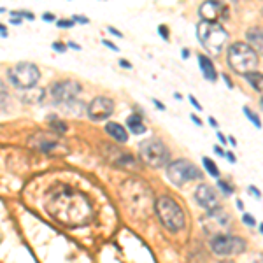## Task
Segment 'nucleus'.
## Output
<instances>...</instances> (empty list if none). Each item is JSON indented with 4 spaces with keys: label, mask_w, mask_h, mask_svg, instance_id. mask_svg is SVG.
<instances>
[{
    "label": "nucleus",
    "mask_w": 263,
    "mask_h": 263,
    "mask_svg": "<svg viewBox=\"0 0 263 263\" xmlns=\"http://www.w3.org/2000/svg\"><path fill=\"white\" fill-rule=\"evenodd\" d=\"M246 41L258 54H263V28H251L246 32Z\"/></svg>",
    "instance_id": "obj_14"
},
{
    "label": "nucleus",
    "mask_w": 263,
    "mask_h": 263,
    "mask_svg": "<svg viewBox=\"0 0 263 263\" xmlns=\"http://www.w3.org/2000/svg\"><path fill=\"white\" fill-rule=\"evenodd\" d=\"M190 102H192V104L195 105V107H197V109H198V111H200V109H202V105H200V104H198V102H197V99H195V97H193V95H190Z\"/></svg>",
    "instance_id": "obj_30"
},
{
    "label": "nucleus",
    "mask_w": 263,
    "mask_h": 263,
    "mask_svg": "<svg viewBox=\"0 0 263 263\" xmlns=\"http://www.w3.org/2000/svg\"><path fill=\"white\" fill-rule=\"evenodd\" d=\"M153 102H155V105H156V107H158V109H162V111L165 109V105H163V104H160L158 100H153Z\"/></svg>",
    "instance_id": "obj_37"
},
{
    "label": "nucleus",
    "mask_w": 263,
    "mask_h": 263,
    "mask_svg": "<svg viewBox=\"0 0 263 263\" xmlns=\"http://www.w3.org/2000/svg\"><path fill=\"white\" fill-rule=\"evenodd\" d=\"M246 79H248L249 84H251L254 90L263 93V74H260V72H253V74L246 76Z\"/></svg>",
    "instance_id": "obj_18"
},
{
    "label": "nucleus",
    "mask_w": 263,
    "mask_h": 263,
    "mask_svg": "<svg viewBox=\"0 0 263 263\" xmlns=\"http://www.w3.org/2000/svg\"><path fill=\"white\" fill-rule=\"evenodd\" d=\"M218 186H219V188H221L223 192L227 193V195L233 193V188H232V186H228V182H224V181H218Z\"/></svg>",
    "instance_id": "obj_21"
},
{
    "label": "nucleus",
    "mask_w": 263,
    "mask_h": 263,
    "mask_svg": "<svg viewBox=\"0 0 263 263\" xmlns=\"http://www.w3.org/2000/svg\"><path fill=\"white\" fill-rule=\"evenodd\" d=\"M105 130H107V134L112 135L118 142H126V141H128V134H126L125 128H123L120 123H112V121L107 123V125H105Z\"/></svg>",
    "instance_id": "obj_16"
},
{
    "label": "nucleus",
    "mask_w": 263,
    "mask_h": 263,
    "mask_svg": "<svg viewBox=\"0 0 263 263\" xmlns=\"http://www.w3.org/2000/svg\"><path fill=\"white\" fill-rule=\"evenodd\" d=\"M254 263H263V256L260 258V260H258V261H254Z\"/></svg>",
    "instance_id": "obj_45"
},
{
    "label": "nucleus",
    "mask_w": 263,
    "mask_h": 263,
    "mask_svg": "<svg viewBox=\"0 0 263 263\" xmlns=\"http://www.w3.org/2000/svg\"><path fill=\"white\" fill-rule=\"evenodd\" d=\"M198 63H200V69H202L203 78L209 79V81H216L218 74H216V69H214V65H213V62H211L207 57L200 54V57H198Z\"/></svg>",
    "instance_id": "obj_15"
},
{
    "label": "nucleus",
    "mask_w": 263,
    "mask_h": 263,
    "mask_svg": "<svg viewBox=\"0 0 263 263\" xmlns=\"http://www.w3.org/2000/svg\"><path fill=\"white\" fill-rule=\"evenodd\" d=\"M218 139H219V141H221L223 144H224V142H227V137H224V135H223V134H218Z\"/></svg>",
    "instance_id": "obj_40"
},
{
    "label": "nucleus",
    "mask_w": 263,
    "mask_h": 263,
    "mask_svg": "<svg viewBox=\"0 0 263 263\" xmlns=\"http://www.w3.org/2000/svg\"><path fill=\"white\" fill-rule=\"evenodd\" d=\"M126 125H128V128L134 134H144L146 132V125L142 123V118L139 114H132L128 120H126Z\"/></svg>",
    "instance_id": "obj_17"
},
{
    "label": "nucleus",
    "mask_w": 263,
    "mask_h": 263,
    "mask_svg": "<svg viewBox=\"0 0 263 263\" xmlns=\"http://www.w3.org/2000/svg\"><path fill=\"white\" fill-rule=\"evenodd\" d=\"M42 20H44V21H54V16L49 14V12H46V14L42 16Z\"/></svg>",
    "instance_id": "obj_33"
},
{
    "label": "nucleus",
    "mask_w": 263,
    "mask_h": 263,
    "mask_svg": "<svg viewBox=\"0 0 263 263\" xmlns=\"http://www.w3.org/2000/svg\"><path fill=\"white\" fill-rule=\"evenodd\" d=\"M114 111V102L107 97H97L95 100H91L90 107H88V116L93 121H102L105 118H109Z\"/></svg>",
    "instance_id": "obj_11"
},
{
    "label": "nucleus",
    "mask_w": 263,
    "mask_h": 263,
    "mask_svg": "<svg viewBox=\"0 0 263 263\" xmlns=\"http://www.w3.org/2000/svg\"><path fill=\"white\" fill-rule=\"evenodd\" d=\"M53 49H54V51H58V53H65L67 46H65V44H62V42H54V44H53Z\"/></svg>",
    "instance_id": "obj_25"
},
{
    "label": "nucleus",
    "mask_w": 263,
    "mask_h": 263,
    "mask_svg": "<svg viewBox=\"0 0 263 263\" xmlns=\"http://www.w3.org/2000/svg\"><path fill=\"white\" fill-rule=\"evenodd\" d=\"M102 44H104V46H107V48H109V49H112V51H118V48L112 44L111 41H102Z\"/></svg>",
    "instance_id": "obj_29"
},
{
    "label": "nucleus",
    "mask_w": 263,
    "mask_h": 263,
    "mask_svg": "<svg viewBox=\"0 0 263 263\" xmlns=\"http://www.w3.org/2000/svg\"><path fill=\"white\" fill-rule=\"evenodd\" d=\"M0 30H2V32H0V33H2V37H7V30H6V27H4V25L0 27Z\"/></svg>",
    "instance_id": "obj_39"
},
{
    "label": "nucleus",
    "mask_w": 263,
    "mask_h": 263,
    "mask_svg": "<svg viewBox=\"0 0 263 263\" xmlns=\"http://www.w3.org/2000/svg\"><path fill=\"white\" fill-rule=\"evenodd\" d=\"M203 167L207 168V172H209L213 177H219V171H218V167H216V165H214L213 160H209V158H203Z\"/></svg>",
    "instance_id": "obj_19"
},
{
    "label": "nucleus",
    "mask_w": 263,
    "mask_h": 263,
    "mask_svg": "<svg viewBox=\"0 0 263 263\" xmlns=\"http://www.w3.org/2000/svg\"><path fill=\"white\" fill-rule=\"evenodd\" d=\"M228 65L237 74H253L258 67V53L246 42H235L228 49Z\"/></svg>",
    "instance_id": "obj_3"
},
{
    "label": "nucleus",
    "mask_w": 263,
    "mask_h": 263,
    "mask_svg": "<svg viewBox=\"0 0 263 263\" xmlns=\"http://www.w3.org/2000/svg\"><path fill=\"white\" fill-rule=\"evenodd\" d=\"M46 211L67 227H84L93 219V207L86 195L70 186H62L49 195Z\"/></svg>",
    "instance_id": "obj_1"
},
{
    "label": "nucleus",
    "mask_w": 263,
    "mask_h": 263,
    "mask_svg": "<svg viewBox=\"0 0 263 263\" xmlns=\"http://www.w3.org/2000/svg\"><path fill=\"white\" fill-rule=\"evenodd\" d=\"M227 160L228 162H232V163H235L237 160H235V155H232V153H227Z\"/></svg>",
    "instance_id": "obj_34"
},
{
    "label": "nucleus",
    "mask_w": 263,
    "mask_h": 263,
    "mask_svg": "<svg viewBox=\"0 0 263 263\" xmlns=\"http://www.w3.org/2000/svg\"><path fill=\"white\" fill-rule=\"evenodd\" d=\"M223 6L219 2H214V0H209V2H203L200 6V16L202 21H213V23H218V16L221 12Z\"/></svg>",
    "instance_id": "obj_13"
},
{
    "label": "nucleus",
    "mask_w": 263,
    "mask_h": 263,
    "mask_svg": "<svg viewBox=\"0 0 263 263\" xmlns=\"http://www.w3.org/2000/svg\"><path fill=\"white\" fill-rule=\"evenodd\" d=\"M51 123H53V126L57 128L58 132H65L67 130V126H65V123H62V121H57L54 118H51Z\"/></svg>",
    "instance_id": "obj_22"
},
{
    "label": "nucleus",
    "mask_w": 263,
    "mask_h": 263,
    "mask_svg": "<svg viewBox=\"0 0 263 263\" xmlns=\"http://www.w3.org/2000/svg\"><path fill=\"white\" fill-rule=\"evenodd\" d=\"M224 81H227V84H228V88H232V81H230V79H228V78H227V76H224Z\"/></svg>",
    "instance_id": "obj_44"
},
{
    "label": "nucleus",
    "mask_w": 263,
    "mask_h": 263,
    "mask_svg": "<svg viewBox=\"0 0 263 263\" xmlns=\"http://www.w3.org/2000/svg\"><path fill=\"white\" fill-rule=\"evenodd\" d=\"M192 120H193L195 123H197V125H202V121H200V120H198V118H197V116H192Z\"/></svg>",
    "instance_id": "obj_42"
},
{
    "label": "nucleus",
    "mask_w": 263,
    "mask_h": 263,
    "mask_svg": "<svg viewBox=\"0 0 263 263\" xmlns=\"http://www.w3.org/2000/svg\"><path fill=\"white\" fill-rule=\"evenodd\" d=\"M74 25V20H60L58 21V27H72Z\"/></svg>",
    "instance_id": "obj_27"
},
{
    "label": "nucleus",
    "mask_w": 263,
    "mask_h": 263,
    "mask_svg": "<svg viewBox=\"0 0 263 263\" xmlns=\"http://www.w3.org/2000/svg\"><path fill=\"white\" fill-rule=\"evenodd\" d=\"M261 107H263V99H261Z\"/></svg>",
    "instance_id": "obj_47"
},
{
    "label": "nucleus",
    "mask_w": 263,
    "mask_h": 263,
    "mask_svg": "<svg viewBox=\"0 0 263 263\" xmlns=\"http://www.w3.org/2000/svg\"><path fill=\"white\" fill-rule=\"evenodd\" d=\"M121 197L125 205L128 207V211L134 216L139 218H146L149 216V207H151V190L147 186H144L142 181H126L121 186Z\"/></svg>",
    "instance_id": "obj_2"
},
{
    "label": "nucleus",
    "mask_w": 263,
    "mask_h": 263,
    "mask_svg": "<svg viewBox=\"0 0 263 263\" xmlns=\"http://www.w3.org/2000/svg\"><path fill=\"white\" fill-rule=\"evenodd\" d=\"M79 91H81V84L76 83V81H70V79L54 83L53 88H51V95H53V99L58 102L74 100L76 97L79 95Z\"/></svg>",
    "instance_id": "obj_10"
},
{
    "label": "nucleus",
    "mask_w": 263,
    "mask_h": 263,
    "mask_svg": "<svg viewBox=\"0 0 263 263\" xmlns=\"http://www.w3.org/2000/svg\"><path fill=\"white\" fill-rule=\"evenodd\" d=\"M12 16H25V18H28V20H33L32 12H27V11H14L12 12Z\"/></svg>",
    "instance_id": "obj_24"
},
{
    "label": "nucleus",
    "mask_w": 263,
    "mask_h": 263,
    "mask_svg": "<svg viewBox=\"0 0 263 263\" xmlns=\"http://www.w3.org/2000/svg\"><path fill=\"white\" fill-rule=\"evenodd\" d=\"M155 211L158 214L160 223L168 232H179L184 227V213L181 205L171 197H160L155 202Z\"/></svg>",
    "instance_id": "obj_4"
},
{
    "label": "nucleus",
    "mask_w": 263,
    "mask_h": 263,
    "mask_svg": "<svg viewBox=\"0 0 263 263\" xmlns=\"http://www.w3.org/2000/svg\"><path fill=\"white\" fill-rule=\"evenodd\" d=\"M69 48H72V49H81L78 44H76V42H69Z\"/></svg>",
    "instance_id": "obj_38"
},
{
    "label": "nucleus",
    "mask_w": 263,
    "mask_h": 263,
    "mask_svg": "<svg viewBox=\"0 0 263 263\" xmlns=\"http://www.w3.org/2000/svg\"><path fill=\"white\" fill-rule=\"evenodd\" d=\"M200 176V171L188 160H176L167 167V177L176 186H184L188 181L198 179Z\"/></svg>",
    "instance_id": "obj_8"
},
{
    "label": "nucleus",
    "mask_w": 263,
    "mask_h": 263,
    "mask_svg": "<svg viewBox=\"0 0 263 263\" xmlns=\"http://www.w3.org/2000/svg\"><path fill=\"white\" fill-rule=\"evenodd\" d=\"M244 114L249 118V120L253 121V125H254V126H258V128H261V121H260V118H258L256 114H254V112L251 111V109H249V107H244Z\"/></svg>",
    "instance_id": "obj_20"
},
{
    "label": "nucleus",
    "mask_w": 263,
    "mask_h": 263,
    "mask_svg": "<svg viewBox=\"0 0 263 263\" xmlns=\"http://www.w3.org/2000/svg\"><path fill=\"white\" fill-rule=\"evenodd\" d=\"M249 193H253V195H254V197H256V198H261V193L258 192V190L254 188V186H249Z\"/></svg>",
    "instance_id": "obj_28"
},
{
    "label": "nucleus",
    "mask_w": 263,
    "mask_h": 263,
    "mask_svg": "<svg viewBox=\"0 0 263 263\" xmlns=\"http://www.w3.org/2000/svg\"><path fill=\"white\" fill-rule=\"evenodd\" d=\"M107 30H109V32H111V33H112V35L123 37V35H121V32H118V30H116V28H114V27H107Z\"/></svg>",
    "instance_id": "obj_32"
},
{
    "label": "nucleus",
    "mask_w": 263,
    "mask_h": 263,
    "mask_svg": "<svg viewBox=\"0 0 263 263\" xmlns=\"http://www.w3.org/2000/svg\"><path fill=\"white\" fill-rule=\"evenodd\" d=\"M260 232H261V233H263V223H261V224H260Z\"/></svg>",
    "instance_id": "obj_46"
},
{
    "label": "nucleus",
    "mask_w": 263,
    "mask_h": 263,
    "mask_svg": "<svg viewBox=\"0 0 263 263\" xmlns=\"http://www.w3.org/2000/svg\"><path fill=\"white\" fill-rule=\"evenodd\" d=\"M120 65H121V67H125V69H130V67H132L130 63H128V62H125V60H120Z\"/></svg>",
    "instance_id": "obj_36"
},
{
    "label": "nucleus",
    "mask_w": 263,
    "mask_h": 263,
    "mask_svg": "<svg viewBox=\"0 0 263 263\" xmlns=\"http://www.w3.org/2000/svg\"><path fill=\"white\" fill-rule=\"evenodd\" d=\"M188 54H190L188 49H182V58H188Z\"/></svg>",
    "instance_id": "obj_41"
},
{
    "label": "nucleus",
    "mask_w": 263,
    "mask_h": 263,
    "mask_svg": "<svg viewBox=\"0 0 263 263\" xmlns=\"http://www.w3.org/2000/svg\"><path fill=\"white\" fill-rule=\"evenodd\" d=\"M139 156L142 158L144 163L153 168H162L171 160V153H168L167 146L162 141H156V139L142 141L141 146H139Z\"/></svg>",
    "instance_id": "obj_6"
},
{
    "label": "nucleus",
    "mask_w": 263,
    "mask_h": 263,
    "mask_svg": "<svg viewBox=\"0 0 263 263\" xmlns=\"http://www.w3.org/2000/svg\"><path fill=\"white\" fill-rule=\"evenodd\" d=\"M209 123H211V125H213V126H218V123H216V120H214V118H211V120H209Z\"/></svg>",
    "instance_id": "obj_43"
},
{
    "label": "nucleus",
    "mask_w": 263,
    "mask_h": 263,
    "mask_svg": "<svg viewBox=\"0 0 263 263\" xmlns=\"http://www.w3.org/2000/svg\"><path fill=\"white\" fill-rule=\"evenodd\" d=\"M195 200L200 207H203L205 211L213 213L219 207V197L216 193L214 188H211L209 184H200L195 192Z\"/></svg>",
    "instance_id": "obj_12"
},
{
    "label": "nucleus",
    "mask_w": 263,
    "mask_h": 263,
    "mask_svg": "<svg viewBox=\"0 0 263 263\" xmlns=\"http://www.w3.org/2000/svg\"><path fill=\"white\" fill-rule=\"evenodd\" d=\"M39 78H41V74H39L37 65L28 63V62L18 63V65L12 67L9 70V79L18 88H21V90H32L37 84V81H39Z\"/></svg>",
    "instance_id": "obj_7"
},
{
    "label": "nucleus",
    "mask_w": 263,
    "mask_h": 263,
    "mask_svg": "<svg viewBox=\"0 0 263 263\" xmlns=\"http://www.w3.org/2000/svg\"><path fill=\"white\" fill-rule=\"evenodd\" d=\"M242 221H244L246 224H249V227H254V224H256V221H254V218H253V216H249V214H244V216H242Z\"/></svg>",
    "instance_id": "obj_23"
},
{
    "label": "nucleus",
    "mask_w": 263,
    "mask_h": 263,
    "mask_svg": "<svg viewBox=\"0 0 263 263\" xmlns=\"http://www.w3.org/2000/svg\"><path fill=\"white\" fill-rule=\"evenodd\" d=\"M214 151L218 153L219 156H227V153H224V151H223V149H221V147H219V146H214Z\"/></svg>",
    "instance_id": "obj_35"
},
{
    "label": "nucleus",
    "mask_w": 263,
    "mask_h": 263,
    "mask_svg": "<svg viewBox=\"0 0 263 263\" xmlns=\"http://www.w3.org/2000/svg\"><path fill=\"white\" fill-rule=\"evenodd\" d=\"M197 35L207 53L213 54V57L221 53L224 42H227V37H228L221 25L213 23V21H200L197 27Z\"/></svg>",
    "instance_id": "obj_5"
},
{
    "label": "nucleus",
    "mask_w": 263,
    "mask_h": 263,
    "mask_svg": "<svg viewBox=\"0 0 263 263\" xmlns=\"http://www.w3.org/2000/svg\"><path fill=\"white\" fill-rule=\"evenodd\" d=\"M74 21H78V23H88V18H84V16H74Z\"/></svg>",
    "instance_id": "obj_31"
},
{
    "label": "nucleus",
    "mask_w": 263,
    "mask_h": 263,
    "mask_svg": "<svg viewBox=\"0 0 263 263\" xmlns=\"http://www.w3.org/2000/svg\"><path fill=\"white\" fill-rule=\"evenodd\" d=\"M211 249L219 256H232L246 251V242L235 235H216L211 240Z\"/></svg>",
    "instance_id": "obj_9"
},
{
    "label": "nucleus",
    "mask_w": 263,
    "mask_h": 263,
    "mask_svg": "<svg viewBox=\"0 0 263 263\" xmlns=\"http://www.w3.org/2000/svg\"><path fill=\"white\" fill-rule=\"evenodd\" d=\"M158 32H160V35H162L165 41H168V32H167V27H165V25H160Z\"/></svg>",
    "instance_id": "obj_26"
}]
</instances>
